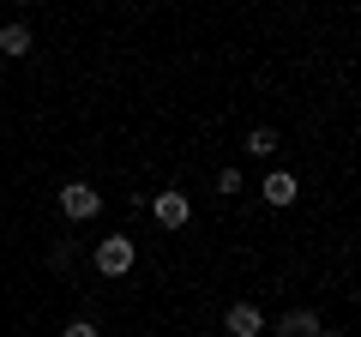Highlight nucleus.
<instances>
[{"label": "nucleus", "mask_w": 361, "mask_h": 337, "mask_svg": "<svg viewBox=\"0 0 361 337\" xmlns=\"http://www.w3.org/2000/svg\"><path fill=\"white\" fill-rule=\"evenodd\" d=\"M97 271L103 277H127L133 271V241L127 235H109V241L97 247Z\"/></svg>", "instance_id": "obj_1"}, {"label": "nucleus", "mask_w": 361, "mask_h": 337, "mask_svg": "<svg viewBox=\"0 0 361 337\" xmlns=\"http://www.w3.org/2000/svg\"><path fill=\"white\" fill-rule=\"evenodd\" d=\"M61 211L66 217H97L103 211V193H90L85 181H73V187H61Z\"/></svg>", "instance_id": "obj_2"}, {"label": "nucleus", "mask_w": 361, "mask_h": 337, "mask_svg": "<svg viewBox=\"0 0 361 337\" xmlns=\"http://www.w3.org/2000/svg\"><path fill=\"white\" fill-rule=\"evenodd\" d=\"M151 211H157V223H163V229H180V223L193 217V205H187L180 193H157V199H151Z\"/></svg>", "instance_id": "obj_3"}, {"label": "nucleus", "mask_w": 361, "mask_h": 337, "mask_svg": "<svg viewBox=\"0 0 361 337\" xmlns=\"http://www.w3.org/2000/svg\"><path fill=\"white\" fill-rule=\"evenodd\" d=\"M277 337H325L319 313H289V319H277Z\"/></svg>", "instance_id": "obj_4"}, {"label": "nucleus", "mask_w": 361, "mask_h": 337, "mask_svg": "<svg viewBox=\"0 0 361 337\" xmlns=\"http://www.w3.org/2000/svg\"><path fill=\"white\" fill-rule=\"evenodd\" d=\"M229 331H235V337H259V331H265L259 307H247V301H241V307H229Z\"/></svg>", "instance_id": "obj_5"}, {"label": "nucleus", "mask_w": 361, "mask_h": 337, "mask_svg": "<svg viewBox=\"0 0 361 337\" xmlns=\"http://www.w3.org/2000/svg\"><path fill=\"white\" fill-rule=\"evenodd\" d=\"M265 199H271V205H295V175H283V168L265 175Z\"/></svg>", "instance_id": "obj_6"}, {"label": "nucleus", "mask_w": 361, "mask_h": 337, "mask_svg": "<svg viewBox=\"0 0 361 337\" xmlns=\"http://www.w3.org/2000/svg\"><path fill=\"white\" fill-rule=\"evenodd\" d=\"M0 54H13V61H18V54H30V30L25 25H6V30H0Z\"/></svg>", "instance_id": "obj_7"}, {"label": "nucleus", "mask_w": 361, "mask_h": 337, "mask_svg": "<svg viewBox=\"0 0 361 337\" xmlns=\"http://www.w3.org/2000/svg\"><path fill=\"white\" fill-rule=\"evenodd\" d=\"M247 151L271 157V151H277V133H271V127H253V139H247Z\"/></svg>", "instance_id": "obj_8"}, {"label": "nucleus", "mask_w": 361, "mask_h": 337, "mask_svg": "<svg viewBox=\"0 0 361 337\" xmlns=\"http://www.w3.org/2000/svg\"><path fill=\"white\" fill-rule=\"evenodd\" d=\"M61 337H97V325H90V319H73V325H66Z\"/></svg>", "instance_id": "obj_9"}]
</instances>
